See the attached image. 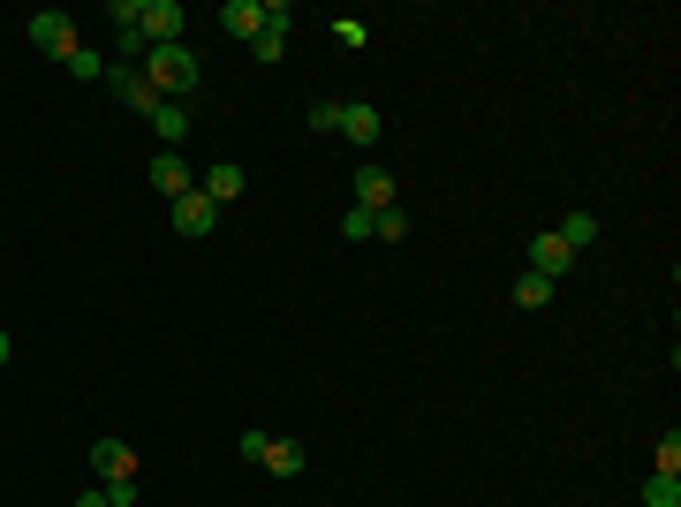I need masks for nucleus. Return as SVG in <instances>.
I'll use <instances>...</instances> for the list:
<instances>
[{"mask_svg": "<svg viewBox=\"0 0 681 507\" xmlns=\"http://www.w3.org/2000/svg\"><path fill=\"white\" fill-rule=\"evenodd\" d=\"M167 220H174V235H182V243H205V235L220 227V205L205 197V190H182V197L167 205Z\"/></svg>", "mask_w": 681, "mask_h": 507, "instance_id": "nucleus-3", "label": "nucleus"}, {"mask_svg": "<svg viewBox=\"0 0 681 507\" xmlns=\"http://www.w3.org/2000/svg\"><path fill=\"white\" fill-rule=\"evenodd\" d=\"M61 69H69V77H84V84H99V77H106V61H99V53H91V45H77V53H69V61H61Z\"/></svg>", "mask_w": 681, "mask_h": 507, "instance_id": "nucleus-20", "label": "nucleus"}, {"mask_svg": "<svg viewBox=\"0 0 681 507\" xmlns=\"http://www.w3.org/2000/svg\"><path fill=\"white\" fill-rule=\"evenodd\" d=\"M311 129H318V136H334V129H340V107H334V99H318V107H311Z\"/></svg>", "mask_w": 681, "mask_h": 507, "instance_id": "nucleus-24", "label": "nucleus"}, {"mask_svg": "<svg viewBox=\"0 0 681 507\" xmlns=\"http://www.w3.org/2000/svg\"><path fill=\"white\" fill-rule=\"evenodd\" d=\"M8 356H16V341H8V334H0V372H8Z\"/></svg>", "mask_w": 681, "mask_h": 507, "instance_id": "nucleus-26", "label": "nucleus"}, {"mask_svg": "<svg viewBox=\"0 0 681 507\" xmlns=\"http://www.w3.org/2000/svg\"><path fill=\"white\" fill-rule=\"evenodd\" d=\"M136 69H144V77H152V91H160V99H174V107H190V91H197V77H205V61H197L190 45H152Z\"/></svg>", "mask_w": 681, "mask_h": 507, "instance_id": "nucleus-1", "label": "nucleus"}, {"mask_svg": "<svg viewBox=\"0 0 681 507\" xmlns=\"http://www.w3.org/2000/svg\"><path fill=\"white\" fill-rule=\"evenodd\" d=\"M530 273H546V281H560V273H576V251L560 243L553 227H538V235H530Z\"/></svg>", "mask_w": 681, "mask_h": 507, "instance_id": "nucleus-7", "label": "nucleus"}, {"mask_svg": "<svg viewBox=\"0 0 681 507\" xmlns=\"http://www.w3.org/2000/svg\"><path fill=\"white\" fill-rule=\"evenodd\" d=\"M144 45H182V0H136Z\"/></svg>", "mask_w": 681, "mask_h": 507, "instance_id": "nucleus-4", "label": "nucleus"}, {"mask_svg": "<svg viewBox=\"0 0 681 507\" xmlns=\"http://www.w3.org/2000/svg\"><path fill=\"white\" fill-rule=\"evenodd\" d=\"M152 136H160L167 152H174V144H190V107H174V99H167V107L152 114Z\"/></svg>", "mask_w": 681, "mask_h": 507, "instance_id": "nucleus-14", "label": "nucleus"}, {"mask_svg": "<svg viewBox=\"0 0 681 507\" xmlns=\"http://www.w3.org/2000/svg\"><path fill=\"white\" fill-rule=\"evenodd\" d=\"M281 53H288V23H265L251 39V61H281Z\"/></svg>", "mask_w": 681, "mask_h": 507, "instance_id": "nucleus-17", "label": "nucleus"}, {"mask_svg": "<svg viewBox=\"0 0 681 507\" xmlns=\"http://www.w3.org/2000/svg\"><path fill=\"white\" fill-rule=\"evenodd\" d=\"M553 235H560V243H568L576 257H583V251L598 243V212H560V227H553Z\"/></svg>", "mask_w": 681, "mask_h": 507, "instance_id": "nucleus-12", "label": "nucleus"}, {"mask_svg": "<svg viewBox=\"0 0 681 507\" xmlns=\"http://www.w3.org/2000/svg\"><path fill=\"white\" fill-rule=\"evenodd\" d=\"M152 190H160V197H182V190H197V174H190V160H182V152H152Z\"/></svg>", "mask_w": 681, "mask_h": 507, "instance_id": "nucleus-8", "label": "nucleus"}, {"mask_svg": "<svg viewBox=\"0 0 681 507\" xmlns=\"http://www.w3.org/2000/svg\"><path fill=\"white\" fill-rule=\"evenodd\" d=\"M91 477H99V485H136V447L99 439V447H91Z\"/></svg>", "mask_w": 681, "mask_h": 507, "instance_id": "nucleus-6", "label": "nucleus"}, {"mask_svg": "<svg viewBox=\"0 0 681 507\" xmlns=\"http://www.w3.org/2000/svg\"><path fill=\"white\" fill-rule=\"evenodd\" d=\"M340 136L348 144H379V114L372 107H340Z\"/></svg>", "mask_w": 681, "mask_h": 507, "instance_id": "nucleus-15", "label": "nucleus"}, {"mask_svg": "<svg viewBox=\"0 0 681 507\" xmlns=\"http://www.w3.org/2000/svg\"><path fill=\"white\" fill-rule=\"evenodd\" d=\"M651 469H659V477H681V432H667V439H659V455H651Z\"/></svg>", "mask_w": 681, "mask_h": 507, "instance_id": "nucleus-21", "label": "nucleus"}, {"mask_svg": "<svg viewBox=\"0 0 681 507\" xmlns=\"http://www.w3.org/2000/svg\"><path fill=\"white\" fill-rule=\"evenodd\" d=\"M356 205H364V212H386V205H394V174L364 160V168H356Z\"/></svg>", "mask_w": 681, "mask_h": 507, "instance_id": "nucleus-10", "label": "nucleus"}, {"mask_svg": "<svg viewBox=\"0 0 681 507\" xmlns=\"http://www.w3.org/2000/svg\"><path fill=\"white\" fill-rule=\"evenodd\" d=\"M257 469H273V477H303V447H296V439H265Z\"/></svg>", "mask_w": 681, "mask_h": 507, "instance_id": "nucleus-13", "label": "nucleus"}, {"mask_svg": "<svg viewBox=\"0 0 681 507\" xmlns=\"http://www.w3.org/2000/svg\"><path fill=\"white\" fill-rule=\"evenodd\" d=\"M220 31L251 45L257 31H265V0H220Z\"/></svg>", "mask_w": 681, "mask_h": 507, "instance_id": "nucleus-9", "label": "nucleus"}, {"mask_svg": "<svg viewBox=\"0 0 681 507\" xmlns=\"http://www.w3.org/2000/svg\"><path fill=\"white\" fill-rule=\"evenodd\" d=\"M372 235H379V243H402V235H409V212H402V205L372 212Z\"/></svg>", "mask_w": 681, "mask_h": 507, "instance_id": "nucleus-19", "label": "nucleus"}, {"mask_svg": "<svg viewBox=\"0 0 681 507\" xmlns=\"http://www.w3.org/2000/svg\"><path fill=\"white\" fill-rule=\"evenodd\" d=\"M106 91H114V99H122L129 114H144V122H152V114H160V107H167V99H160V91H152V77H144V69H136V61H106Z\"/></svg>", "mask_w": 681, "mask_h": 507, "instance_id": "nucleus-2", "label": "nucleus"}, {"mask_svg": "<svg viewBox=\"0 0 681 507\" xmlns=\"http://www.w3.org/2000/svg\"><path fill=\"white\" fill-rule=\"evenodd\" d=\"M77 507H114V500H106V485H91V493H84Z\"/></svg>", "mask_w": 681, "mask_h": 507, "instance_id": "nucleus-25", "label": "nucleus"}, {"mask_svg": "<svg viewBox=\"0 0 681 507\" xmlns=\"http://www.w3.org/2000/svg\"><path fill=\"white\" fill-rule=\"evenodd\" d=\"M515 303H522V311H546V303H553V281H546V273H522V281H515Z\"/></svg>", "mask_w": 681, "mask_h": 507, "instance_id": "nucleus-16", "label": "nucleus"}, {"mask_svg": "<svg viewBox=\"0 0 681 507\" xmlns=\"http://www.w3.org/2000/svg\"><path fill=\"white\" fill-rule=\"evenodd\" d=\"M340 235H348V243H364V235H372V212L348 205V212H340Z\"/></svg>", "mask_w": 681, "mask_h": 507, "instance_id": "nucleus-23", "label": "nucleus"}, {"mask_svg": "<svg viewBox=\"0 0 681 507\" xmlns=\"http://www.w3.org/2000/svg\"><path fill=\"white\" fill-rule=\"evenodd\" d=\"M197 190H205L213 205H235V197H243V168H235V160H220V168L197 174Z\"/></svg>", "mask_w": 681, "mask_h": 507, "instance_id": "nucleus-11", "label": "nucleus"}, {"mask_svg": "<svg viewBox=\"0 0 681 507\" xmlns=\"http://www.w3.org/2000/svg\"><path fill=\"white\" fill-rule=\"evenodd\" d=\"M334 45H340V53H356V45H364V23H356V16H334Z\"/></svg>", "mask_w": 681, "mask_h": 507, "instance_id": "nucleus-22", "label": "nucleus"}, {"mask_svg": "<svg viewBox=\"0 0 681 507\" xmlns=\"http://www.w3.org/2000/svg\"><path fill=\"white\" fill-rule=\"evenodd\" d=\"M643 507H681V477H659V469H651V477H643Z\"/></svg>", "mask_w": 681, "mask_h": 507, "instance_id": "nucleus-18", "label": "nucleus"}, {"mask_svg": "<svg viewBox=\"0 0 681 507\" xmlns=\"http://www.w3.org/2000/svg\"><path fill=\"white\" fill-rule=\"evenodd\" d=\"M31 45L53 53V61H69V53H77V23H69L61 8H39V16H31Z\"/></svg>", "mask_w": 681, "mask_h": 507, "instance_id": "nucleus-5", "label": "nucleus"}]
</instances>
